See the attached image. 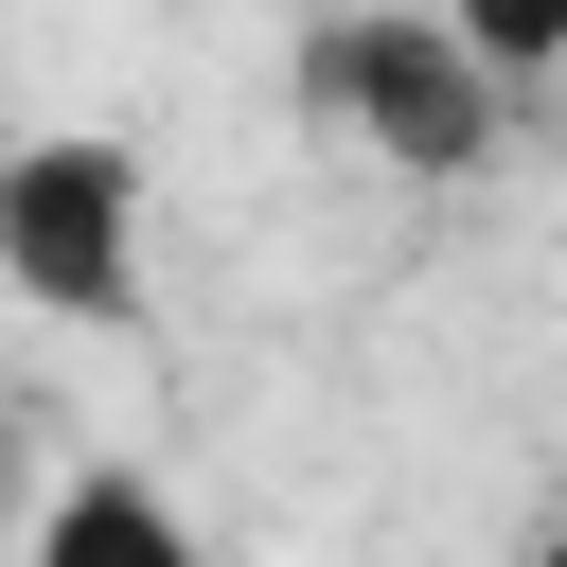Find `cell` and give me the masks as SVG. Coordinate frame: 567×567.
I'll list each match as a JSON object with an SVG mask.
<instances>
[{
	"label": "cell",
	"instance_id": "cell-3",
	"mask_svg": "<svg viewBox=\"0 0 567 567\" xmlns=\"http://www.w3.org/2000/svg\"><path fill=\"white\" fill-rule=\"evenodd\" d=\"M177 549H195V532H177L142 478H71V496L18 532V567H177Z\"/></svg>",
	"mask_w": 567,
	"mask_h": 567
},
{
	"label": "cell",
	"instance_id": "cell-1",
	"mask_svg": "<svg viewBox=\"0 0 567 567\" xmlns=\"http://www.w3.org/2000/svg\"><path fill=\"white\" fill-rule=\"evenodd\" d=\"M284 89H301L319 142H354V159H390V177H478V159H496V106H514V71H496L443 0H337V18H301Z\"/></svg>",
	"mask_w": 567,
	"mask_h": 567
},
{
	"label": "cell",
	"instance_id": "cell-4",
	"mask_svg": "<svg viewBox=\"0 0 567 567\" xmlns=\"http://www.w3.org/2000/svg\"><path fill=\"white\" fill-rule=\"evenodd\" d=\"M443 18H461L514 89H532V71H567V0H443Z\"/></svg>",
	"mask_w": 567,
	"mask_h": 567
},
{
	"label": "cell",
	"instance_id": "cell-2",
	"mask_svg": "<svg viewBox=\"0 0 567 567\" xmlns=\"http://www.w3.org/2000/svg\"><path fill=\"white\" fill-rule=\"evenodd\" d=\"M0 284L53 319V337H124L142 319V142H18L0 159Z\"/></svg>",
	"mask_w": 567,
	"mask_h": 567
}]
</instances>
